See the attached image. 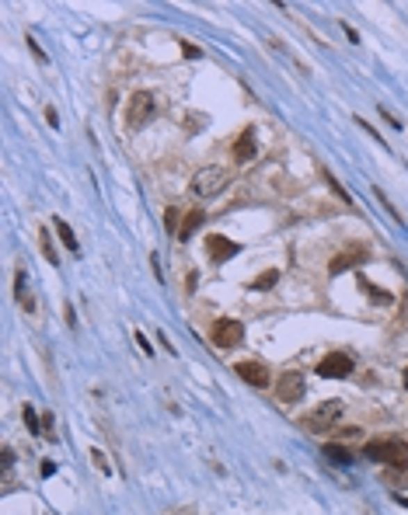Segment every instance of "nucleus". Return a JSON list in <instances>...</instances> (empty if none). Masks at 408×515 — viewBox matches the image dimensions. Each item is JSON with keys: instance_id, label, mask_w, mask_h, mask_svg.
Returning a JSON list of instances; mask_svg holds the SVG:
<instances>
[{"instance_id": "obj_1", "label": "nucleus", "mask_w": 408, "mask_h": 515, "mask_svg": "<svg viewBox=\"0 0 408 515\" xmlns=\"http://www.w3.org/2000/svg\"><path fill=\"white\" fill-rule=\"evenodd\" d=\"M342 400H321L318 407H311L304 418H300V428H307V432H314V435H321V432H332V425L342 418Z\"/></svg>"}, {"instance_id": "obj_2", "label": "nucleus", "mask_w": 408, "mask_h": 515, "mask_svg": "<svg viewBox=\"0 0 408 515\" xmlns=\"http://www.w3.org/2000/svg\"><path fill=\"white\" fill-rule=\"evenodd\" d=\"M227 185H231V171H227V167H217V164L195 171V178H192V192H195L199 199H213V195H220Z\"/></svg>"}, {"instance_id": "obj_3", "label": "nucleus", "mask_w": 408, "mask_h": 515, "mask_svg": "<svg viewBox=\"0 0 408 515\" xmlns=\"http://www.w3.org/2000/svg\"><path fill=\"white\" fill-rule=\"evenodd\" d=\"M154 112H157L154 94H150V91H136V94L129 98V108H126V126H129V129H140V126H147V122L154 119Z\"/></svg>"}, {"instance_id": "obj_4", "label": "nucleus", "mask_w": 408, "mask_h": 515, "mask_svg": "<svg viewBox=\"0 0 408 515\" xmlns=\"http://www.w3.org/2000/svg\"><path fill=\"white\" fill-rule=\"evenodd\" d=\"M241 338H245V324H241V321H234V317H220V321L213 324V345H217L220 352L238 348Z\"/></svg>"}, {"instance_id": "obj_5", "label": "nucleus", "mask_w": 408, "mask_h": 515, "mask_svg": "<svg viewBox=\"0 0 408 515\" xmlns=\"http://www.w3.org/2000/svg\"><path fill=\"white\" fill-rule=\"evenodd\" d=\"M349 373H352V355H345V352H328L318 362V376H325V380H342Z\"/></svg>"}, {"instance_id": "obj_6", "label": "nucleus", "mask_w": 408, "mask_h": 515, "mask_svg": "<svg viewBox=\"0 0 408 515\" xmlns=\"http://www.w3.org/2000/svg\"><path fill=\"white\" fill-rule=\"evenodd\" d=\"M276 397L283 400V404H297L300 397H304V373H283V376H276Z\"/></svg>"}, {"instance_id": "obj_7", "label": "nucleus", "mask_w": 408, "mask_h": 515, "mask_svg": "<svg viewBox=\"0 0 408 515\" xmlns=\"http://www.w3.org/2000/svg\"><path fill=\"white\" fill-rule=\"evenodd\" d=\"M234 373H238L245 383H252V387H269V369H266L262 362H255V359H252V362H238Z\"/></svg>"}, {"instance_id": "obj_8", "label": "nucleus", "mask_w": 408, "mask_h": 515, "mask_svg": "<svg viewBox=\"0 0 408 515\" xmlns=\"http://www.w3.org/2000/svg\"><path fill=\"white\" fill-rule=\"evenodd\" d=\"M206 251H210V258L220 265V262H227V258H234L238 254V244L234 240H227V237H220V233H213V237H206Z\"/></svg>"}, {"instance_id": "obj_9", "label": "nucleus", "mask_w": 408, "mask_h": 515, "mask_svg": "<svg viewBox=\"0 0 408 515\" xmlns=\"http://www.w3.org/2000/svg\"><path fill=\"white\" fill-rule=\"evenodd\" d=\"M384 463L394 470H408V442H384Z\"/></svg>"}, {"instance_id": "obj_10", "label": "nucleus", "mask_w": 408, "mask_h": 515, "mask_svg": "<svg viewBox=\"0 0 408 515\" xmlns=\"http://www.w3.org/2000/svg\"><path fill=\"white\" fill-rule=\"evenodd\" d=\"M234 164H248V160H255V133L252 129H245L241 136H238V143H234Z\"/></svg>"}, {"instance_id": "obj_11", "label": "nucleus", "mask_w": 408, "mask_h": 515, "mask_svg": "<svg viewBox=\"0 0 408 515\" xmlns=\"http://www.w3.org/2000/svg\"><path fill=\"white\" fill-rule=\"evenodd\" d=\"M363 258H366V251H363V247H352V251H345V254H335V258H332V265H328V272H332V276H338V272H345L349 265L363 262Z\"/></svg>"}, {"instance_id": "obj_12", "label": "nucleus", "mask_w": 408, "mask_h": 515, "mask_svg": "<svg viewBox=\"0 0 408 515\" xmlns=\"http://www.w3.org/2000/svg\"><path fill=\"white\" fill-rule=\"evenodd\" d=\"M202 219H206V212H202V209H188V212H185V219H181L178 240H188V237H192V230H195V226H199Z\"/></svg>"}, {"instance_id": "obj_13", "label": "nucleus", "mask_w": 408, "mask_h": 515, "mask_svg": "<svg viewBox=\"0 0 408 515\" xmlns=\"http://www.w3.org/2000/svg\"><path fill=\"white\" fill-rule=\"evenodd\" d=\"M15 296H18V303L25 307V310H32L35 303H32V296H28V279H25V269H18L15 272Z\"/></svg>"}, {"instance_id": "obj_14", "label": "nucleus", "mask_w": 408, "mask_h": 515, "mask_svg": "<svg viewBox=\"0 0 408 515\" xmlns=\"http://www.w3.org/2000/svg\"><path fill=\"white\" fill-rule=\"evenodd\" d=\"M53 226H56V233H60V240L67 244V251H74V254H77V251H81V244H77V237H74V230H70V223L56 216V219H53Z\"/></svg>"}, {"instance_id": "obj_15", "label": "nucleus", "mask_w": 408, "mask_h": 515, "mask_svg": "<svg viewBox=\"0 0 408 515\" xmlns=\"http://www.w3.org/2000/svg\"><path fill=\"white\" fill-rule=\"evenodd\" d=\"M276 282H279V269H266V272H262V276H259V279H255V282L248 286V289L262 293V289H272Z\"/></svg>"}, {"instance_id": "obj_16", "label": "nucleus", "mask_w": 408, "mask_h": 515, "mask_svg": "<svg viewBox=\"0 0 408 515\" xmlns=\"http://www.w3.org/2000/svg\"><path fill=\"white\" fill-rule=\"evenodd\" d=\"M39 247H42V254H46V262H49V265H60L56 247H53V237H49V230H46V226L39 230Z\"/></svg>"}, {"instance_id": "obj_17", "label": "nucleus", "mask_w": 408, "mask_h": 515, "mask_svg": "<svg viewBox=\"0 0 408 515\" xmlns=\"http://www.w3.org/2000/svg\"><path fill=\"white\" fill-rule=\"evenodd\" d=\"M325 459H332V463L345 466V463H352V453H349V449H342V446H325Z\"/></svg>"}, {"instance_id": "obj_18", "label": "nucleus", "mask_w": 408, "mask_h": 515, "mask_svg": "<svg viewBox=\"0 0 408 515\" xmlns=\"http://www.w3.org/2000/svg\"><path fill=\"white\" fill-rule=\"evenodd\" d=\"M373 195H377V202H380V205H384V212H387V216H391V219H394V223H398V226H401V230H405V226H408V223H405V219H401V212H398V209H394V205H391V202H387V195H384V192H380V188H373Z\"/></svg>"}, {"instance_id": "obj_19", "label": "nucleus", "mask_w": 408, "mask_h": 515, "mask_svg": "<svg viewBox=\"0 0 408 515\" xmlns=\"http://www.w3.org/2000/svg\"><path fill=\"white\" fill-rule=\"evenodd\" d=\"M363 456H366V459H377V463H384V439H370V442L363 446Z\"/></svg>"}, {"instance_id": "obj_20", "label": "nucleus", "mask_w": 408, "mask_h": 515, "mask_svg": "<svg viewBox=\"0 0 408 515\" xmlns=\"http://www.w3.org/2000/svg\"><path fill=\"white\" fill-rule=\"evenodd\" d=\"M25 425H28V432L42 435V421H39V414L32 411V404H25Z\"/></svg>"}, {"instance_id": "obj_21", "label": "nucleus", "mask_w": 408, "mask_h": 515, "mask_svg": "<svg viewBox=\"0 0 408 515\" xmlns=\"http://www.w3.org/2000/svg\"><path fill=\"white\" fill-rule=\"evenodd\" d=\"M377 108H380V115H384V119H387V126H391V129H405V122H401V119H398V115H394V112H391V108H387V105H384V101H380V105H377Z\"/></svg>"}, {"instance_id": "obj_22", "label": "nucleus", "mask_w": 408, "mask_h": 515, "mask_svg": "<svg viewBox=\"0 0 408 515\" xmlns=\"http://www.w3.org/2000/svg\"><path fill=\"white\" fill-rule=\"evenodd\" d=\"M325 181H328V188H332V192H335V195H338V199H342V202H345V205H349V202H352V199H349V195H345V188H342V185H338V178H332V174H325Z\"/></svg>"}, {"instance_id": "obj_23", "label": "nucleus", "mask_w": 408, "mask_h": 515, "mask_svg": "<svg viewBox=\"0 0 408 515\" xmlns=\"http://www.w3.org/2000/svg\"><path fill=\"white\" fill-rule=\"evenodd\" d=\"M164 226L178 237V230H181V226H178V209H164Z\"/></svg>"}, {"instance_id": "obj_24", "label": "nucleus", "mask_w": 408, "mask_h": 515, "mask_svg": "<svg viewBox=\"0 0 408 515\" xmlns=\"http://www.w3.org/2000/svg\"><path fill=\"white\" fill-rule=\"evenodd\" d=\"M91 459H95V466H98V470H112V466H108V459H105V453H101V449H91Z\"/></svg>"}, {"instance_id": "obj_25", "label": "nucleus", "mask_w": 408, "mask_h": 515, "mask_svg": "<svg viewBox=\"0 0 408 515\" xmlns=\"http://www.w3.org/2000/svg\"><path fill=\"white\" fill-rule=\"evenodd\" d=\"M46 122H49V126H53V129H56V126H60V112H56V108H53V105H46Z\"/></svg>"}, {"instance_id": "obj_26", "label": "nucleus", "mask_w": 408, "mask_h": 515, "mask_svg": "<svg viewBox=\"0 0 408 515\" xmlns=\"http://www.w3.org/2000/svg\"><path fill=\"white\" fill-rule=\"evenodd\" d=\"M0 456H4V470H11V463H15V449L4 446V449H0Z\"/></svg>"}, {"instance_id": "obj_27", "label": "nucleus", "mask_w": 408, "mask_h": 515, "mask_svg": "<svg viewBox=\"0 0 408 515\" xmlns=\"http://www.w3.org/2000/svg\"><path fill=\"white\" fill-rule=\"evenodd\" d=\"M42 435H46V439H53V435H56V432H53V414H46V418H42Z\"/></svg>"}, {"instance_id": "obj_28", "label": "nucleus", "mask_w": 408, "mask_h": 515, "mask_svg": "<svg viewBox=\"0 0 408 515\" xmlns=\"http://www.w3.org/2000/svg\"><path fill=\"white\" fill-rule=\"evenodd\" d=\"M136 345H140V348H143V355H147V359H150V355H154V348H150V345H147V338H143V335H140V331H136Z\"/></svg>"}, {"instance_id": "obj_29", "label": "nucleus", "mask_w": 408, "mask_h": 515, "mask_svg": "<svg viewBox=\"0 0 408 515\" xmlns=\"http://www.w3.org/2000/svg\"><path fill=\"white\" fill-rule=\"evenodd\" d=\"M28 49H32V53H35V60H39V63H46V53H42V49H39V42H32V39H28Z\"/></svg>"}, {"instance_id": "obj_30", "label": "nucleus", "mask_w": 408, "mask_h": 515, "mask_svg": "<svg viewBox=\"0 0 408 515\" xmlns=\"http://www.w3.org/2000/svg\"><path fill=\"white\" fill-rule=\"evenodd\" d=\"M63 317H67V324H70V328H77V317H74V307H70V303L63 307Z\"/></svg>"}, {"instance_id": "obj_31", "label": "nucleus", "mask_w": 408, "mask_h": 515, "mask_svg": "<svg viewBox=\"0 0 408 515\" xmlns=\"http://www.w3.org/2000/svg\"><path fill=\"white\" fill-rule=\"evenodd\" d=\"M181 53H185V56H199V49H195V46H188V42H181Z\"/></svg>"}, {"instance_id": "obj_32", "label": "nucleus", "mask_w": 408, "mask_h": 515, "mask_svg": "<svg viewBox=\"0 0 408 515\" xmlns=\"http://www.w3.org/2000/svg\"><path fill=\"white\" fill-rule=\"evenodd\" d=\"M405 387H408V369H405Z\"/></svg>"}]
</instances>
